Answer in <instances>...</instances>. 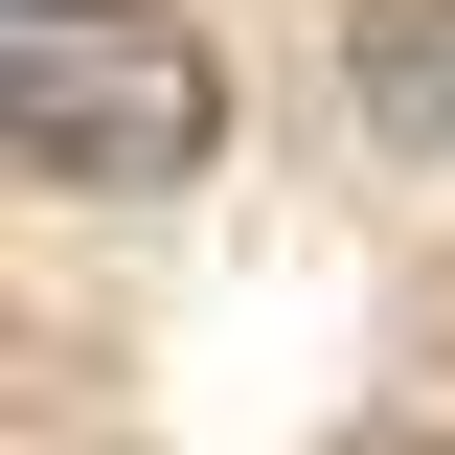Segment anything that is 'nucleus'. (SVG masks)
<instances>
[{
	"label": "nucleus",
	"instance_id": "nucleus-1",
	"mask_svg": "<svg viewBox=\"0 0 455 455\" xmlns=\"http://www.w3.org/2000/svg\"><path fill=\"white\" fill-rule=\"evenodd\" d=\"M0 160L23 182H92V205L205 182L228 160V46L182 23V0H0Z\"/></svg>",
	"mask_w": 455,
	"mask_h": 455
},
{
	"label": "nucleus",
	"instance_id": "nucleus-2",
	"mask_svg": "<svg viewBox=\"0 0 455 455\" xmlns=\"http://www.w3.org/2000/svg\"><path fill=\"white\" fill-rule=\"evenodd\" d=\"M387 114H433V160H455V23H410V46H387Z\"/></svg>",
	"mask_w": 455,
	"mask_h": 455
}]
</instances>
